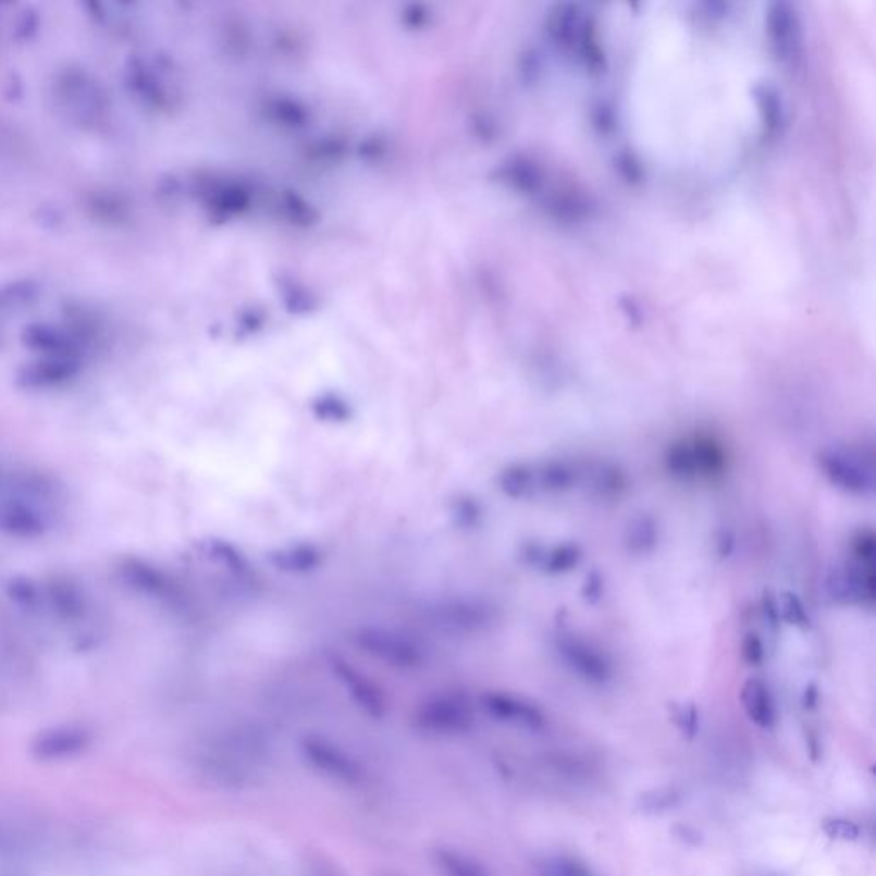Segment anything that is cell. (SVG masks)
I'll return each instance as SVG.
<instances>
[{"label": "cell", "mask_w": 876, "mask_h": 876, "mask_svg": "<svg viewBox=\"0 0 876 876\" xmlns=\"http://www.w3.org/2000/svg\"><path fill=\"white\" fill-rule=\"evenodd\" d=\"M553 645L565 668L585 683L605 687L615 678V665L608 654L585 637L564 630L556 633Z\"/></svg>", "instance_id": "cell-5"}, {"label": "cell", "mask_w": 876, "mask_h": 876, "mask_svg": "<svg viewBox=\"0 0 876 876\" xmlns=\"http://www.w3.org/2000/svg\"><path fill=\"white\" fill-rule=\"evenodd\" d=\"M301 876H346V873L331 858L312 852L301 864Z\"/></svg>", "instance_id": "cell-25"}, {"label": "cell", "mask_w": 876, "mask_h": 876, "mask_svg": "<svg viewBox=\"0 0 876 876\" xmlns=\"http://www.w3.org/2000/svg\"><path fill=\"white\" fill-rule=\"evenodd\" d=\"M91 732L81 726L45 729L33 741V756L41 762H62L79 756L91 744Z\"/></svg>", "instance_id": "cell-9"}, {"label": "cell", "mask_w": 876, "mask_h": 876, "mask_svg": "<svg viewBox=\"0 0 876 876\" xmlns=\"http://www.w3.org/2000/svg\"><path fill=\"white\" fill-rule=\"evenodd\" d=\"M301 761L322 779L346 789H357L367 780V768L345 747L319 735L301 738Z\"/></svg>", "instance_id": "cell-4"}, {"label": "cell", "mask_w": 876, "mask_h": 876, "mask_svg": "<svg viewBox=\"0 0 876 876\" xmlns=\"http://www.w3.org/2000/svg\"><path fill=\"white\" fill-rule=\"evenodd\" d=\"M334 673L361 713L373 719H381L387 714V699L372 680L343 663L334 665Z\"/></svg>", "instance_id": "cell-10"}, {"label": "cell", "mask_w": 876, "mask_h": 876, "mask_svg": "<svg viewBox=\"0 0 876 876\" xmlns=\"http://www.w3.org/2000/svg\"><path fill=\"white\" fill-rule=\"evenodd\" d=\"M659 540V522L653 514H637L625 526L624 546L632 555H651L657 548Z\"/></svg>", "instance_id": "cell-16"}, {"label": "cell", "mask_w": 876, "mask_h": 876, "mask_svg": "<svg viewBox=\"0 0 876 876\" xmlns=\"http://www.w3.org/2000/svg\"><path fill=\"white\" fill-rule=\"evenodd\" d=\"M671 719L677 728L683 732V737L693 738L701 728V714L692 702L675 704L671 707Z\"/></svg>", "instance_id": "cell-23"}, {"label": "cell", "mask_w": 876, "mask_h": 876, "mask_svg": "<svg viewBox=\"0 0 876 876\" xmlns=\"http://www.w3.org/2000/svg\"><path fill=\"white\" fill-rule=\"evenodd\" d=\"M605 596V579L597 572L589 573L582 585V597L589 605H597Z\"/></svg>", "instance_id": "cell-29"}, {"label": "cell", "mask_w": 876, "mask_h": 876, "mask_svg": "<svg viewBox=\"0 0 876 876\" xmlns=\"http://www.w3.org/2000/svg\"><path fill=\"white\" fill-rule=\"evenodd\" d=\"M761 612L768 630H770V632H777L782 621H780L779 605H777V593H774L770 589H767V591H764V594H762Z\"/></svg>", "instance_id": "cell-28"}, {"label": "cell", "mask_w": 876, "mask_h": 876, "mask_svg": "<svg viewBox=\"0 0 876 876\" xmlns=\"http://www.w3.org/2000/svg\"><path fill=\"white\" fill-rule=\"evenodd\" d=\"M594 489L600 492V495H618L625 489V477L617 468L603 466L597 469L596 477H594Z\"/></svg>", "instance_id": "cell-27"}, {"label": "cell", "mask_w": 876, "mask_h": 876, "mask_svg": "<svg viewBox=\"0 0 876 876\" xmlns=\"http://www.w3.org/2000/svg\"><path fill=\"white\" fill-rule=\"evenodd\" d=\"M525 556L529 565L546 576H567L582 564L584 550L577 543L529 544Z\"/></svg>", "instance_id": "cell-11"}, {"label": "cell", "mask_w": 876, "mask_h": 876, "mask_svg": "<svg viewBox=\"0 0 876 876\" xmlns=\"http://www.w3.org/2000/svg\"><path fill=\"white\" fill-rule=\"evenodd\" d=\"M501 489L514 501L531 498L538 492L536 468L531 465L508 466L502 471Z\"/></svg>", "instance_id": "cell-18"}, {"label": "cell", "mask_w": 876, "mask_h": 876, "mask_svg": "<svg viewBox=\"0 0 876 876\" xmlns=\"http://www.w3.org/2000/svg\"><path fill=\"white\" fill-rule=\"evenodd\" d=\"M477 714L465 693H436L418 705L412 714V726L430 738L453 740L468 735L474 728Z\"/></svg>", "instance_id": "cell-3"}, {"label": "cell", "mask_w": 876, "mask_h": 876, "mask_svg": "<svg viewBox=\"0 0 876 876\" xmlns=\"http://www.w3.org/2000/svg\"><path fill=\"white\" fill-rule=\"evenodd\" d=\"M740 653L744 665L750 668H761L767 661V645H765L764 639L753 630L744 633L741 639Z\"/></svg>", "instance_id": "cell-22"}, {"label": "cell", "mask_w": 876, "mask_h": 876, "mask_svg": "<svg viewBox=\"0 0 876 876\" xmlns=\"http://www.w3.org/2000/svg\"><path fill=\"white\" fill-rule=\"evenodd\" d=\"M777 605H779L780 621L789 627L801 630V632H809L812 630V617H810L809 608L804 605L803 600L797 593H792L789 589L777 593Z\"/></svg>", "instance_id": "cell-19"}, {"label": "cell", "mask_w": 876, "mask_h": 876, "mask_svg": "<svg viewBox=\"0 0 876 876\" xmlns=\"http://www.w3.org/2000/svg\"><path fill=\"white\" fill-rule=\"evenodd\" d=\"M740 702L753 725L761 729H773L777 723L776 699L767 681L758 677L749 678L741 687Z\"/></svg>", "instance_id": "cell-12"}, {"label": "cell", "mask_w": 876, "mask_h": 876, "mask_svg": "<svg viewBox=\"0 0 876 876\" xmlns=\"http://www.w3.org/2000/svg\"><path fill=\"white\" fill-rule=\"evenodd\" d=\"M481 708L493 719L516 728L540 731L546 726V716L534 702L508 692H486L480 699Z\"/></svg>", "instance_id": "cell-8"}, {"label": "cell", "mask_w": 876, "mask_h": 876, "mask_svg": "<svg viewBox=\"0 0 876 876\" xmlns=\"http://www.w3.org/2000/svg\"><path fill=\"white\" fill-rule=\"evenodd\" d=\"M430 861L439 876H493L480 858L456 846H435L430 851Z\"/></svg>", "instance_id": "cell-13"}, {"label": "cell", "mask_w": 876, "mask_h": 876, "mask_svg": "<svg viewBox=\"0 0 876 876\" xmlns=\"http://www.w3.org/2000/svg\"><path fill=\"white\" fill-rule=\"evenodd\" d=\"M541 876H594L584 863L568 856H552L541 864Z\"/></svg>", "instance_id": "cell-21"}, {"label": "cell", "mask_w": 876, "mask_h": 876, "mask_svg": "<svg viewBox=\"0 0 876 876\" xmlns=\"http://www.w3.org/2000/svg\"><path fill=\"white\" fill-rule=\"evenodd\" d=\"M851 552L852 560L861 562V564L875 565L876 556V538L873 529H860V531L851 538Z\"/></svg>", "instance_id": "cell-24"}, {"label": "cell", "mask_w": 876, "mask_h": 876, "mask_svg": "<svg viewBox=\"0 0 876 876\" xmlns=\"http://www.w3.org/2000/svg\"><path fill=\"white\" fill-rule=\"evenodd\" d=\"M822 830H824L830 839L842 840V842H854V840L861 837L860 825L848 821V818H842V816L825 818L824 824H822Z\"/></svg>", "instance_id": "cell-26"}, {"label": "cell", "mask_w": 876, "mask_h": 876, "mask_svg": "<svg viewBox=\"0 0 876 876\" xmlns=\"http://www.w3.org/2000/svg\"><path fill=\"white\" fill-rule=\"evenodd\" d=\"M0 529L11 536L37 538L49 529V519L38 508L13 498L0 507Z\"/></svg>", "instance_id": "cell-14"}, {"label": "cell", "mask_w": 876, "mask_h": 876, "mask_svg": "<svg viewBox=\"0 0 876 876\" xmlns=\"http://www.w3.org/2000/svg\"><path fill=\"white\" fill-rule=\"evenodd\" d=\"M827 593L837 605L872 608L876 600L875 565L861 564L852 558L837 565L828 573Z\"/></svg>", "instance_id": "cell-7"}, {"label": "cell", "mask_w": 876, "mask_h": 876, "mask_svg": "<svg viewBox=\"0 0 876 876\" xmlns=\"http://www.w3.org/2000/svg\"><path fill=\"white\" fill-rule=\"evenodd\" d=\"M268 758V744L256 735L221 738L206 752V776L224 789H244L252 785Z\"/></svg>", "instance_id": "cell-1"}, {"label": "cell", "mask_w": 876, "mask_h": 876, "mask_svg": "<svg viewBox=\"0 0 876 876\" xmlns=\"http://www.w3.org/2000/svg\"><path fill=\"white\" fill-rule=\"evenodd\" d=\"M728 451L707 433L673 442L665 453V468L681 481L714 480L728 471Z\"/></svg>", "instance_id": "cell-2"}, {"label": "cell", "mask_w": 876, "mask_h": 876, "mask_svg": "<svg viewBox=\"0 0 876 876\" xmlns=\"http://www.w3.org/2000/svg\"><path fill=\"white\" fill-rule=\"evenodd\" d=\"M538 490L546 493L572 492L580 481V471L573 462L564 459H550L536 468Z\"/></svg>", "instance_id": "cell-17"}, {"label": "cell", "mask_w": 876, "mask_h": 876, "mask_svg": "<svg viewBox=\"0 0 876 876\" xmlns=\"http://www.w3.org/2000/svg\"><path fill=\"white\" fill-rule=\"evenodd\" d=\"M818 699H821V692H818V687L815 683L806 684V689L803 692V705L806 711H813L818 705Z\"/></svg>", "instance_id": "cell-30"}, {"label": "cell", "mask_w": 876, "mask_h": 876, "mask_svg": "<svg viewBox=\"0 0 876 876\" xmlns=\"http://www.w3.org/2000/svg\"><path fill=\"white\" fill-rule=\"evenodd\" d=\"M360 641L369 653L379 659L387 661L391 665L406 668V666H415L421 661L417 647L411 642L403 641L400 637H394L387 632L361 633Z\"/></svg>", "instance_id": "cell-15"}, {"label": "cell", "mask_w": 876, "mask_h": 876, "mask_svg": "<svg viewBox=\"0 0 876 876\" xmlns=\"http://www.w3.org/2000/svg\"><path fill=\"white\" fill-rule=\"evenodd\" d=\"M815 462L822 477L840 492L854 496H869L875 492L873 468L860 454L842 447H824L816 454Z\"/></svg>", "instance_id": "cell-6"}, {"label": "cell", "mask_w": 876, "mask_h": 876, "mask_svg": "<svg viewBox=\"0 0 876 876\" xmlns=\"http://www.w3.org/2000/svg\"><path fill=\"white\" fill-rule=\"evenodd\" d=\"M681 803V792L675 788H657L642 792L637 801V809L645 815H661L677 809Z\"/></svg>", "instance_id": "cell-20"}]
</instances>
